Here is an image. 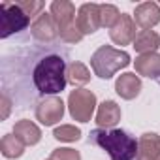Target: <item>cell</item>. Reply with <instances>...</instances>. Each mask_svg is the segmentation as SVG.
<instances>
[{"mask_svg":"<svg viewBox=\"0 0 160 160\" xmlns=\"http://www.w3.org/2000/svg\"><path fill=\"white\" fill-rule=\"evenodd\" d=\"M92 143L102 147L111 160H138V141L121 128H96L91 134Z\"/></svg>","mask_w":160,"mask_h":160,"instance_id":"1","label":"cell"},{"mask_svg":"<svg viewBox=\"0 0 160 160\" xmlns=\"http://www.w3.org/2000/svg\"><path fill=\"white\" fill-rule=\"evenodd\" d=\"M66 64L62 60V57L58 55H49V57H43L36 68H34V85L36 89L42 92V94H47V96H55L58 92L64 91L68 79H66Z\"/></svg>","mask_w":160,"mask_h":160,"instance_id":"2","label":"cell"},{"mask_svg":"<svg viewBox=\"0 0 160 160\" xmlns=\"http://www.w3.org/2000/svg\"><path fill=\"white\" fill-rule=\"evenodd\" d=\"M128 64H130V55L111 45L98 47L91 57V68L102 79H111L119 70L126 68Z\"/></svg>","mask_w":160,"mask_h":160,"instance_id":"3","label":"cell"},{"mask_svg":"<svg viewBox=\"0 0 160 160\" xmlns=\"http://www.w3.org/2000/svg\"><path fill=\"white\" fill-rule=\"evenodd\" d=\"M96 109V94L89 89H75L68 96V111L73 121L89 122Z\"/></svg>","mask_w":160,"mask_h":160,"instance_id":"4","label":"cell"},{"mask_svg":"<svg viewBox=\"0 0 160 160\" xmlns=\"http://www.w3.org/2000/svg\"><path fill=\"white\" fill-rule=\"evenodd\" d=\"M30 17L15 4V2H2L0 4V25H2V38L12 36L13 32H21L27 28Z\"/></svg>","mask_w":160,"mask_h":160,"instance_id":"5","label":"cell"},{"mask_svg":"<svg viewBox=\"0 0 160 160\" xmlns=\"http://www.w3.org/2000/svg\"><path fill=\"white\" fill-rule=\"evenodd\" d=\"M64 117V102L58 96H47L36 106V119L43 126H53Z\"/></svg>","mask_w":160,"mask_h":160,"instance_id":"6","label":"cell"},{"mask_svg":"<svg viewBox=\"0 0 160 160\" xmlns=\"http://www.w3.org/2000/svg\"><path fill=\"white\" fill-rule=\"evenodd\" d=\"M75 25L83 32V36L85 34H94L102 27V23H100V4H92V2L83 4L77 10Z\"/></svg>","mask_w":160,"mask_h":160,"instance_id":"7","label":"cell"},{"mask_svg":"<svg viewBox=\"0 0 160 160\" xmlns=\"http://www.w3.org/2000/svg\"><path fill=\"white\" fill-rule=\"evenodd\" d=\"M136 21L132 19V15H126L122 13L121 19L115 23V27L109 30V38L113 43L117 45H128V43H134L136 40Z\"/></svg>","mask_w":160,"mask_h":160,"instance_id":"8","label":"cell"},{"mask_svg":"<svg viewBox=\"0 0 160 160\" xmlns=\"http://www.w3.org/2000/svg\"><path fill=\"white\" fill-rule=\"evenodd\" d=\"M30 32L40 42H51V40H55L58 36V25H57V21H55V17L51 13H45L43 12L42 15H38L32 21Z\"/></svg>","mask_w":160,"mask_h":160,"instance_id":"9","label":"cell"},{"mask_svg":"<svg viewBox=\"0 0 160 160\" xmlns=\"http://www.w3.org/2000/svg\"><path fill=\"white\" fill-rule=\"evenodd\" d=\"M132 19L143 30H151L160 23V6L156 2H141L136 6Z\"/></svg>","mask_w":160,"mask_h":160,"instance_id":"10","label":"cell"},{"mask_svg":"<svg viewBox=\"0 0 160 160\" xmlns=\"http://www.w3.org/2000/svg\"><path fill=\"white\" fill-rule=\"evenodd\" d=\"M115 92L122 100H134L141 92V79L136 73H121L115 81Z\"/></svg>","mask_w":160,"mask_h":160,"instance_id":"11","label":"cell"},{"mask_svg":"<svg viewBox=\"0 0 160 160\" xmlns=\"http://www.w3.org/2000/svg\"><path fill=\"white\" fill-rule=\"evenodd\" d=\"M49 13L55 17L57 25H58V32L62 28H68L72 25H75V6L72 2H68V0H55V2L51 4V10Z\"/></svg>","mask_w":160,"mask_h":160,"instance_id":"12","label":"cell"},{"mask_svg":"<svg viewBox=\"0 0 160 160\" xmlns=\"http://www.w3.org/2000/svg\"><path fill=\"white\" fill-rule=\"evenodd\" d=\"M160 158V136L145 132L138 139V160H158Z\"/></svg>","mask_w":160,"mask_h":160,"instance_id":"13","label":"cell"},{"mask_svg":"<svg viewBox=\"0 0 160 160\" xmlns=\"http://www.w3.org/2000/svg\"><path fill=\"white\" fill-rule=\"evenodd\" d=\"M119 121H121V108L117 106V102L104 100L98 106V111H96V124L100 128L111 130Z\"/></svg>","mask_w":160,"mask_h":160,"instance_id":"14","label":"cell"},{"mask_svg":"<svg viewBox=\"0 0 160 160\" xmlns=\"http://www.w3.org/2000/svg\"><path fill=\"white\" fill-rule=\"evenodd\" d=\"M138 75L145 77H160V55L158 53H145L136 57L134 60Z\"/></svg>","mask_w":160,"mask_h":160,"instance_id":"15","label":"cell"},{"mask_svg":"<svg viewBox=\"0 0 160 160\" xmlns=\"http://www.w3.org/2000/svg\"><path fill=\"white\" fill-rule=\"evenodd\" d=\"M13 134H15L25 145H36V143L42 139V130H40L32 121H27V119L15 122Z\"/></svg>","mask_w":160,"mask_h":160,"instance_id":"16","label":"cell"},{"mask_svg":"<svg viewBox=\"0 0 160 160\" xmlns=\"http://www.w3.org/2000/svg\"><path fill=\"white\" fill-rule=\"evenodd\" d=\"M158 47H160V36H158L154 30H139V32L136 34L134 49H136L139 55L156 53Z\"/></svg>","mask_w":160,"mask_h":160,"instance_id":"17","label":"cell"},{"mask_svg":"<svg viewBox=\"0 0 160 160\" xmlns=\"http://www.w3.org/2000/svg\"><path fill=\"white\" fill-rule=\"evenodd\" d=\"M66 79H68V83H72L73 87L87 85L91 81V72H89V68L83 62H72L66 68Z\"/></svg>","mask_w":160,"mask_h":160,"instance_id":"18","label":"cell"},{"mask_svg":"<svg viewBox=\"0 0 160 160\" xmlns=\"http://www.w3.org/2000/svg\"><path fill=\"white\" fill-rule=\"evenodd\" d=\"M25 143L15 136V134H6L2 139H0V151L6 158H19L25 152Z\"/></svg>","mask_w":160,"mask_h":160,"instance_id":"19","label":"cell"},{"mask_svg":"<svg viewBox=\"0 0 160 160\" xmlns=\"http://www.w3.org/2000/svg\"><path fill=\"white\" fill-rule=\"evenodd\" d=\"M53 138L58 139V141H66V143H72V141H77L81 139V130L73 124H60L53 130Z\"/></svg>","mask_w":160,"mask_h":160,"instance_id":"20","label":"cell"},{"mask_svg":"<svg viewBox=\"0 0 160 160\" xmlns=\"http://www.w3.org/2000/svg\"><path fill=\"white\" fill-rule=\"evenodd\" d=\"M121 12L117 10V6H113V4H100V23H102V27H106V28H113L115 27V23L121 19Z\"/></svg>","mask_w":160,"mask_h":160,"instance_id":"21","label":"cell"},{"mask_svg":"<svg viewBox=\"0 0 160 160\" xmlns=\"http://www.w3.org/2000/svg\"><path fill=\"white\" fill-rule=\"evenodd\" d=\"M28 17H38L42 15V10H43V2H40V0H19V2H15Z\"/></svg>","mask_w":160,"mask_h":160,"instance_id":"22","label":"cell"},{"mask_svg":"<svg viewBox=\"0 0 160 160\" xmlns=\"http://www.w3.org/2000/svg\"><path fill=\"white\" fill-rule=\"evenodd\" d=\"M58 36H60V40L66 42V43H79V42L83 40V32L77 28V25H72V27H68V28H62V30L58 32Z\"/></svg>","mask_w":160,"mask_h":160,"instance_id":"23","label":"cell"},{"mask_svg":"<svg viewBox=\"0 0 160 160\" xmlns=\"http://www.w3.org/2000/svg\"><path fill=\"white\" fill-rule=\"evenodd\" d=\"M49 160H81V154L75 149H70V147H60V149H55L49 156Z\"/></svg>","mask_w":160,"mask_h":160,"instance_id":"24","label":"cell"},{"mask_svg":"<svg viewBox=\"0 0 160 160\" xmlns=\"http://www.w3.org/2000/svg\"><path fill=\"white\" fill-rule=\"evenodd\" d=\"M2 108H4L2 119H6V117H8V113H10V98H8V96H2Z\"/></svg>","mask_w":160,"mask_h":160,"instance_id":"25","label":"cell"},{"mask_svg":"<svg viewBox=\"0 0 160 160\" xmlns=\"http://www.w3.org/2000/svg\"><path fill=\"white\" fill-rule=\"evenodd\" d=\"M47 160H49V158H47Z\"/></svg>","mask_w":160,"mask_h":160,"instance_id":"26","label":"cell"},{"mask_svg":"<svg viewBox=\"0 0 160 160\" xmlns=\"http://www.w3.org/2000/svg\"><path fill=\"white\" fill-rule=\"evenodd\" d=\"M158 160H160V158H158Z\"/></svg>","mask_w":160,"mask_h":160,"instance_id":"27","label":"cell"}]
</instances>
